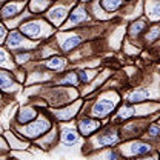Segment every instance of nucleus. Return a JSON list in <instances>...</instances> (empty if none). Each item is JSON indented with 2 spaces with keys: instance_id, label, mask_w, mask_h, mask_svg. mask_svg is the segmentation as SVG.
I'll list each match as a JSON object with an SVG mask.
<instances>
[{
  "instance_id": "1",
  "label": "nucleus",
  "mask_w": 160,
  "mask_h": 160,
  "mask_svg": "<svg viewBox=\"0 0 160 160\" xmlns=\"http://www.w3.org/2000/svg\"><path fill=\"white\" fill-rule=\"evenodd\" d=\"M116 102H117V99H102V100H99L97 103H94L91 114H92L94 117H97V119L106 117V116L116 108Z\"/></svg>"
},
{
  "instance_id": "2",
  "label": "nucleus",
  "mask_w": 160,
  "mask_h": 160,
  "mask_svg": "<svg viewBox=\"0 0 160 160\" xmlns=\"http://www.w3.org/2000/svg\"><path fill=\"white\" fill-rule=\"evenodd\" d=\"M49 128H51V123H49L48 120L39 119V120H36L34 123H31L29 126H26V128L23 129V134L26 132L28 137H39L43 132H46Z\"/></svg>"
},
{
  "instance_id": "3",
  "label": "nucleus",
  "mask_w": 160,
  "mask_h": 160,
  "mask_svg": "<svg viewBox=\"0 0 160 160\" xmlns=\"http://www.w3.org/2000/svg\"><path fill=\"white\" fill-rule=\"evenodd\" d=\"M100 128V123L99 120H92V119H83L80 120L79 123V129H80V134L82 136H89V134H92L94 131H97Z\"/></svg>"
},
{
  "instance_id": "4",
  "label": "nucleus",
  "mask_w": 160,
  "mask_h": 160,
  "mask_svg": "<svg viewBox=\"0 0 160 160\" xmlns=\"http://www.w3.org/2000/svg\"><path fill=\"white\" fill-rule=\"evenodd\" d=\"M22 32L31 39H37L42 34V23L40 22H29L22 25Z\"/></svg>"
},
{
  "instance_id": "5",
  "label": "nucleus",
  "mask_w": 160,
  "mask_h": 160,
  "mask_svg": "<svg viewBox=\"0 0 160 160\" xmlns=\"http://www.w3.org/2000/svg\"><path fill=\"white\" fill-rule=\"evenodd\" d=\"M151 152V145L143 143V142H134L128 146V154L129 156H145Z\"/></svg>"
},
{
  "instance_id": "6",
  "label": "nucleus",
  "mask_w": 160,
  "mask_h": 160,
  "mask_svg": "<svg viewBox=\"0 0 160 160\" xmlns=\"http://www.w3.org/2000/svg\"><path fill=\"white\" fill-rule=\"evenodd\" d=\"M0 89L6 91V92H11V91L16 89V83L12 80V76L8 71H3V69H0Z\"/></svg>"
},
{
  "instance_id": "7",
  "label": "nucleus",
  "mask_w": 160,
  "mask_h": 160,
  "mask_svg": "<svg viewBox=\"0 0 160 160\" xmlns=\"http://www.w3.org/2000/svg\"><path fill=\"white\" fill-rule=\"evenodd\" d=\"M97 140H99V145H102V146H111V145H114V143L119 142V136H117L116 131L108 129L103 134H100Z\"/></svg>"
},
{
  "instance_id": "8",
  "label": "nucleus",
  "mask_w": 160,
  "mask_h": 160,
  "mask_svg": "<svg viewBox=\"0 0 160 160\" xmlns=\"http://www.w3.org/2000/svg\"><path fill=\"white\" fill-rule=\"evenodd\" d=\"M88 19V16H86V11L82 8V6H77L72 12H71V16H69V19H68V25H79L80 22H83V20Z\"/></svg>"
},
{
  "instance_id": "9",
  "label": "nucleus",
  "mask_w": 160,
  "mask_h": 160,
  "mask_svg": "<svg viewBox=\"0 0 160 160\" xmlns=\"http://www.w3.org/2000/svg\"><path fill=\"white\" fill-rule=\"evenodd\" d=\"M36 117H37V112H36L34 109H31V108H25V109L19 111L17 122H19V123H29L31 120H34Z\"/></svg>"
},
{
  "instance_id": "10",
  "label": "nucleus",
  "mask_w": 160,
  "mask_h": 160,
  "mask_svg": "<svg viewBox=\"0 0 160 160\" xmlns=\"http://www.w3.org/2000/svg\"><path fill=\"white\" fill-rule=\"evenodd\" d=\"M62 140H63L65 145H74V143L79 140V136H77V132H76L74 129L65 128V129L62 131Z\"/></svg>"
},
{
  "instance_id": "11",
  "label": "nucleus",
  "mask_w": 160,
  "mask_h": 160,
  "mask_svg": "<svg viewBox=\"0 0 160 160\" xmlns=\"http://www.w3.org/2000/svg\"><path fill=\"white\" fill-rule=\"evenodd\" d=\"M20 8H22V3H8L3 9H2V17L3 19H8V17H12V16H16L17 12L20 11Z\"/></svg>"
},
{
  "instance_id": "12",
  "label": "nucleus",
  "mask_w": 160,
  "mask_h": 160,
  "mask_svg": "<svg viewBox=\"0 0 160 160\" xmlns=\"http://www.w3.org/2000/svg\"><path fill=\"white\" fill-rule=\"evenodd\" d=\"M148 97H149V91H146V89H136V91H132V92L129 94L128 100H129L131 103H139V102L146 100Z\"/></svg>"
},
{
  "instance_id": "13",
  "label": "nucleus",
  "mask_w": 160,
  "mask_h": 160,
  "mask_svg": "<svg viewBox=\"0 0 160 160\" xmlns=\"http://www.w3.org/2000/svg\"><path fill=\"white\" fill-rule=\"evenodd\" d=\"M80 42H82V37H80V36H71V37H68V39L62 43V49L68 52V51L74 49Z\"/></svg>"
},
{
  "instance_id": "14",
  "label": "nucleus",
  "mask_w": 160,
  "mask_h": 160,
  "mask_svg": "<svg viewBox=\"0 0 160 160\" xmlns=\"http://www.w3.org/2000/svg\"><path fill=\"white\" fill-rule=\"evenodd\" d=\"M6 43H8L9 48H17V46H20V45H23V37H22L20 32L12 31V32L9 34L8 40H6Z\"/></svg>"
},
{
  "instance_id": "15",
  "label": "nucleus",
  "mask_w": 160,
  "mask_h": 160,
  "mask_svg": "<svg viewBox=\"0 0 160 160\" xmlns=\"http://www.w3.org/2000/svg\"><path fill=\"white\" fill-rule=\"evenodd\" d=\"M79 108V103L76 105V106H71V108H68V109H65V111H57L56 112V116L59 117V119H62V120H68V119H71L72 116H76V109Z\"/></svg>"
},
{
  "instance_id": "16",
  "label": "nucleus",
  "mask_w": 160,
  "mask_h": 160,
  "mask_svg": "<svg viewBox=\"0 0 160 160\" xmlns=\"http://www.w3.org/2000/svg\"><path fill=\"white\" fill-rule=\"evenodd\" d=\"M46 66L49 69H62L65 66V60L62 57H52V59H49L46 62Z\"/></svg>"
},
{
  "instance_id": "17",
  "label": "nucleus",
  "mask_w": 160,
  "mask_h": 160,
  "mask_svg": "<svg viewBox=\"0 0 160 160\" xmlns=\"http://www.w3.org/2000/svg\"><path fill=\"white\" fill-rule=\"evenodd\" d=\"M77 82H79V79H77V74H74V72H68L63 79L60 80V85H69V86H76L77 85Z\"/></svg>"
},
{
  "instance_id": "18",
  "label": "nucleus",
  "mask_w": 160,
  "mask_h": 160,
  "mask_svg": "<svg viewBox=\"0 0 160 160\" xmlns=\"http://www.w3.org/2000/svg\"><path fill=\"white\" fill-rule=\"evenodd\" d=\"M145 22H142V20H139V22H136V23H132L131 26H129V34L132 36V37H136V36H139L140 32L145 29Z\"/></svg>"
},
{
  "instance_id": "19",
  "label": "nucleus",
  "mask_w": 160,
  "mask_h": 160,
  "mask_svg": "<svg viewBox=\"0 0 160 160\" xmlns=\"http://www.w3.org/2000/svg\"><path fill=\"white\" fill-rule=\"evenodd\" d=\"M122 5V0H102V6L106 11H116Z\"/></svg>"
},
{
  "instance_id": "20",
  "label": "nucleus",
  "mask_w": 160,
  "mask_h": 160,
  "mask_svg": "<svg viewBox=\"0 0 160 160\" xmlns=\"http://www.w3.org/2000/svg\"><path fill=\"white\" fill-rule=\"evenodd\" d=\"M48 17H49V20H52V22H56V23H60L62 19L65 17L63 8H56L54 11H51V12L48 14Z\"/></svg>"
},
{
  "instance_id": "21",
  "label": "nucleus",
  "mask_w": 160,
  "mask_h": 160,
  "mask_svg": "<svg viewBox=\"0 0 160 160\" xmlns=\"http://www.w3.org/2000/svg\"><path fill=\"white\" fill-rule=\"evenodd\" d=\"M119 119H128V117H132L134 116V108H131V106H123V108H120L119 111Z\"/></svg>"
},
{
  "instance_id": "22",
  "label": "nucleus",
  "mask_w": 160,
  "mask_h": 160,
  "mask_svg": "<svg viewBox=\"0 0 160 160\" xmlns=\"http://www.w3.org/2000/svg\"><path fill=\"white\" fill-rule=\"evenodd\" d=\"M160 37V26H154V28H151L149 31H148V34H146V40L148 42H154V40H157Z\"/></svg>"
},
{
  "instance_id": "23",
  "label": "nucleus",
  "mask_w": 160,
  "mask_h": 160,
  "mask_svg": "<svg viewBox=\"0 0 160 160\" xmlns=\"http://www.w3.org/2000/svg\"><path fill=\"white\" fill-rule=\"evenodd\" d=\"M77 76H79V79L82 83H86V82H89V80L92 79L96 74H92V72H89V71H80Z\"/></svg>"
},
{
  "instance_id": "24",
  "label": "nucleus",
  "mask_w": 160,
  "mask_h": 160,
  "mask_svg": "<svg viewBox=\"0 0 160 160\" xmlns=\"http://www.w3.org/2000/svg\"><path fill=\"white\" fill-rule=\"evenodd\" d=\"M148 136H149V137H159L160 136V126L159 125H152V126H149V129H148Z\"/></svg>"
},
{
  "instance_id": "25",
  "label": "nucleus",
  "mask_w": 160,
  "mask_h": 160,
  "mask_svg": "<svg viewBox=\"0 0 160 160\" xmlns=\"http://www.w3.org/2000/svg\"><path fill=\"white\" fill-rule=\"evenodd\" d=\"M152 12H154V14H152V17H160V2L154 5V9H152Z\"/></svg>"
},
{
  "instance_id": "26",
  "label": "nucleus",
  "mask_w": 160,
  "mask_h": 160,
  "mask_svg": "<svg viewBox=\"0 0 160 160\" xmlns=\"http://www.w3.org/2000/svg\"><path fill=\"white\" fill-rule=\"evenodd\" d=\"M29 59V54H20V56H17V62L19 63H23L25 60Z\"/></svg>"
},
{
  "instance_id": "27",
  "label": "nucleus",
  "mask_w": 160,
  "mask_h": 160,
  "mask_svg": "<svg viewBox=\"0 0 160 160\" xmlns=\"http://www.w3.org/2000/svg\"><path fill=\"white\" fill-rule=\"evenodd\" d=\"M6 36V29H5V26L3 25H0V43L3 42V37Z\"/></svg>"
},
{
  "instance_id": "28",
  "label": "nucleus",
  "mask_w": 160,
  "mask_h": 160,
  "mask_svg": "<svg viewBox=\"0 0 160 160\" xmlns=\"http://www.w3.org/2000/svg\"><path fill=\"white\" fill-rule=\"evenodd\" d=\"M6 52L3 51V49H0V63H3V62H6Z\"/></svg>"
},
{
  "instance_id": "29",
  "label": "nucleus",
  "mask_w": 160,
  "mask_h": 160,
  "mask_svg": "<svg viewBox=\"0 0 160 160\" xmlns=\"http://www.w3.org/2000/svg\"><path fill=\"white\" fill-rule=\"evenodd\" d=\"M140 160H157L156 157H152V159H140Z\"/></svg>"
},
{
  "instance_id": "30",
  "label": "nucleus",
  "mask_w": 160,
  "mask_h": 160,
  "mask_svg": "<svg viewBox=\"0 0 160 160\" xmlns=\"http://www.w3.org/2000/svg\"><path fill=\"white\" fill-rule=\"evenodd\" d=\"M82 2H89V0H82Z\"/></svg>"
},
{
  "instance_id": "31",
  "label": "nucleus",
  "mask_w": 160,
  "mask_h": 160,
  "mask_svg": "<svg viewBox=\"0 0 160 160\" xmlns=\"http://www.w3.org/2000/svg\"><path fill=\"white\" fill-rule=\"evenodd\" d=\"M159 126H160V122H159Z\"/></svg>"
}]
</instances>
